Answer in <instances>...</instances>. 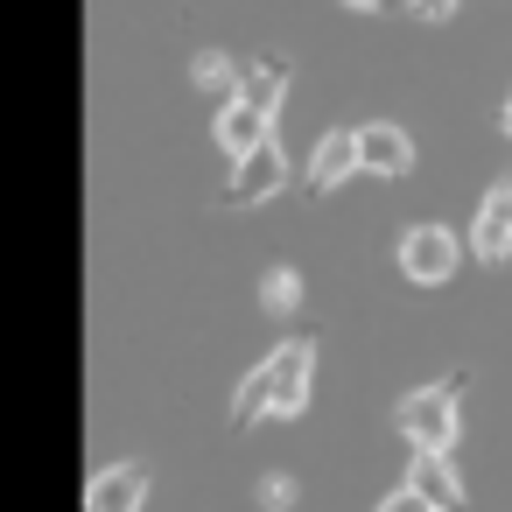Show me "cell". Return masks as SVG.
Wrapping results in <instances>:
<instances>
[{"label":"cell","instance_id":"11","mask_svg":"<svg viewBox=\"0 0 512 512\" xmlns=\"http://www.w3.org/2000/svg\"><path fill=\"white\" fill-rule=\"evenodd\" d=\"M281 92H288V64H253V71L239 78V99H246L253 113H267V120H274Z\"/></svg>","mask_w":512,"mask_h":512},{"label":"cell","instance_id":"15","mask_svg":"<svg viewBox=\"0 0 512 512\" xmlns=\"http://www.w3.org/2000/svg\"><path fill=\"white\" fill-rule=\"evenodd\" d=\"M379 512H435V505H428L414 484H400V491H386V498H379Z\"/></svg>","mask_w":512,"mask_h":512},{"label":"cell","instance_id":"14","mask_svg":"<svg viewBox=\"0 0 512 512\" xmlns=\"http://www.w3.org/2000/svg\"><path fill=\"white\" fill-rule=\"evenodd\" d=\"M253 498H260L267 512H288V505H295V477H281V470H274V477H260V491H253Z\"/></svg>","mask_w":512,"mask_h":512},{"label":"cell","instance_id":"12","mask_svg":"<svg viewBox=\"0 0 512 512\" xmlns=\"http://www.w3.org/2000/svg\"><path fill=\"white\" fill-rule=\"evenodd\" d=\"M260 309L267 316H295L302 309V274L295 267H267L260 274Z\"/></svg>","mask_w":512,"mask_h":512},{"label":"cell","instance_id":"3","mask_svg":"<svg viewBox=\"0 0 512 512\" xmlns=\"http://www.w3.org/2000/svg\"><path fill=\"white\" fill-rule=\"evenodd\" d=\"M288 183V162H281V148L267 141V148H253V155H239L232 162V183H225V211H253V204H267L274 190Z\"/></svg>","mask_w":512,"mask_h":512},{"label":"cell","instance_id":"17","mask_svg":"<svg viewBox=\"0 0 512 512\" xmlns=\"http://www.w3.org/2000/svg\"><path fill=\"white\" fill-rule=\"evenodd\" d=\"M498 120H505V134H512V92H505V113H498Z\"/></svg>","mask_w":512,"mask_h":512},{"label":"cell","instance_id":"16","mask_svg":"<svg viewBox=\"0 0 512 512\" xmlns=\"http://www.w3.org/2000/svg\"><path fill=\"white\" fill-rule=\"evenodd\" d=\"M449 8H456V0H414V15H428V22H435V15H449Z\"/></svg>","mask_w":512,"mask_h":512},{"label":"cell","instance_id":"10","mask_svg":"<svg viewBox=\"0 0 512 512\" xmlns=\"http://www.w3.org/2000/svg\"><path fill=\"white\" fill-rule=\"evenodd\" d=\"M407 484L435 505V512H463V484H456V470H449V456H414V470H407Z\"/></svg>","mask_w":512,"mask_h":512},{"label":"cell","instance_id":"8","mask_svg":"<svg viewBox=\"0 0 512 512\" xmlns=\"http://www.w3.org/2000/svg\"><path fill=\"white\" fill-rule=\"evenodd\" d=\"M358 169H372V176H407V169H414V141H407L400 127L372 120V127H358Z\"/></svg>","mask_w":512,"mask_h":512},{"label":"cell","instance_id":"1","mask_svg":"<svg viewBox=\"0 0 512 512\" xmlns=\"http://www.w3.org/2000/svg\"><path fill=\"white\" fill-rule=\"evenodd\" d=\"M309 372H316V344L309 337H288L274 344V358H260L232 400V428H253L260 414H302L309 407Z\"/></svg>","mask_w":512,"mask_h":512},{"label":"cell","instance_id":"13","mask_svg":"<svg viewBox=\"0 0 512 512\" xmlns=\"http://www.w3.org/2000/svg\"><path fill=\"white\" fill-rule=\"evenodd\" d=\"M239 78H246V71H232V64H225L218 50H204V57H190V85H197V92H218V99H239Z\"/></svg>","mask_w":512,"mask_h":512},{"label":"cell","instance_id":"7","mask_svg":"<svg viewBox=\"0 0 512 512\" xmlns=\"http://www.w3.org/2000/svg\"><path fill=\"white\" fill-rule=\"evenodd\" d=\"M141 498H148V470L141 463H113V470H99L85 484V512H141Z\"/></svg>","mask_w":512,"mask_h":512},{"label":"cell","instance_id":"6","mask_svg":"<svg viewBox=\"0 0 512 512\" xmlns=\"http://www.w3.org/2000/svg\"><path fill=\"white\" fill-rule=\"evenodd\" d=\"M211 134H218V148L239 162V155H253V148H267V141H274V120H267V113H253L246 99H225V106H218V120H211Z\"/></svg>","mask_w":512,"mask_h":512},{"label":"cell","instance_id":"9","mask_svg":"<svg viewBox=\"0 0 512 512\" xmlns=\"http://www.w3.org/2000/svg\"><path fill=\"white\" fill-rule=\"evenodd\" d=\"M351 169H358V134H323V141H316V155H309V190H316V197H330Z\"/></svg>","mask_w":512,"mask_h":512},{"label":"cell","instance_id":"2","mask_svg":"<svg viewBox=\"0 0 512 512\" xmlns=\"http://www.w3.org/2000/svg\"><path fill=\"white\" fill-rule=\"evenodd\" d=\"M393 421L414 442V456H449V442H456V386H414Z\"/></svg>","mask_w":512,"mask_h":512},{"label":"cell","instance_id":"4","mask_svg":"<svg viewBox=\"0 0 512 512\" xmlns=\"http://www.w3.org/2000/svg\"><path fill=\"white\" fill-rule=\"evenodd\" d=\"M400 267H407V281L442 288V281L456 274V239H449L442 225H414V232L400 239Z\"/></svg>","mask_w":512,"mask_h":512},{"label":"cell","instance_id":"18","mask_svg":"<svg viewBox=\"0 0 512 512\" xmlns=\"http://www.w3.org/2000/svg\"><path fill=\"white\" fill-rule=\"evenodd\" d=\"M344 8H386V0H344Z\"/></svg>","mask_w":512,"mask_h":512},{"label":"cell","instance_id":"5","mask_svg":"<svg viewBox=\"0 0 512 512\" xmlns=\"http://www.w3.org/2000/svg\"><path fill=\"white\" fill-rule=\"evenodd\" d=\"M470 246L484 267H498L512 253V183H491L484 204H477V225H470Z\"/></svg>","mask_w":512,"mask_h":512}]
</instances>
